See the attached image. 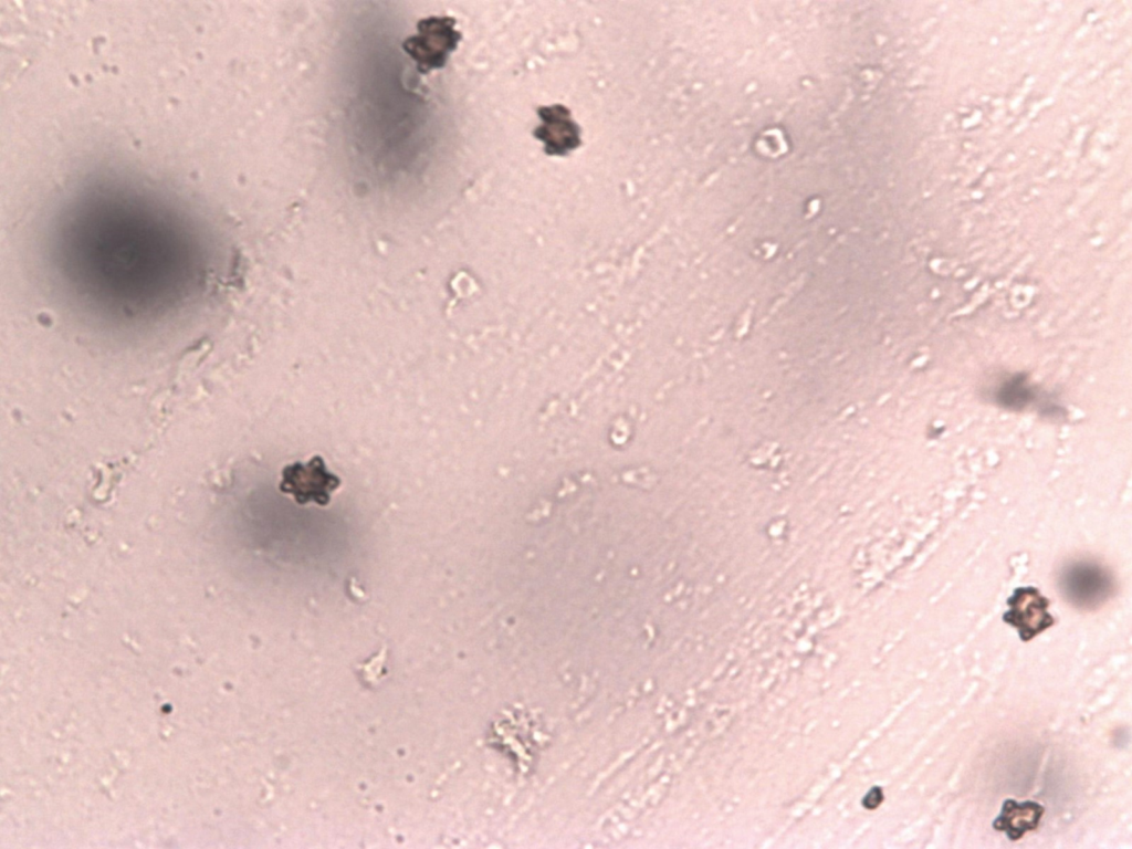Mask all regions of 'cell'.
<instances>
[{"label":"cell","instance_id":"1","mask_svg":"<svg viewBox=\"0 0 1132 849\" xmlns=\"http://www.w3.org/2000/svg\"><path fill=\"white\" fill-rule=\"evenodd\" d=\"M454 24V19L449 17L428 18L419 22L418 34L409 38L403 49L420 71L428 72L444 65L461 39Z\"/></svg>","mask_w":1132,"mask_h":849},{"label":"cell","instance_id":"2","mask_svg":"<svg viewBox=\"0 0 1132 849\" xmlns=\"http://www.w3.org/2000/svg\"><path fill=\"white\" fill-rule=\"evenodd\" d=\"M339 485L340 479L327 470L323 458L314 455L305 463L295 462L284 467L279 488L281 492L291 494L298 504L315 502L326 505Z\"/></svg>","mask_w":1132,"mask_h":849},{"label":"cell","instance_id":"3","mask_svg":"<svg viewBox=\"0 0 1132 849\" xmlns=\"http://www.w3.org/2000/svg\"><path fill=\"white\" fill-rule=\"evenodd\" d=\"M1062 595L1072 605L1091 609L1103 604L1112 593L1110 575L1101 566L1077 562L1066 566L1059 577Z\"/></svg>","mask_w":1132,"mask_h":849},{"label":"cell","instance_id":"4","mask_svg":"<svg viewBox=\"0 0 1132 849\" xmlns=\"http://www.w3.org/2000/svg\"><path fill=\"white\" fill-rule=\"evenodd\" d=\"M1010 609L1004 620L1014 626L1024 641H1028L1054 623L1047 611L1048 601L1033 588H1020L1007 601Z\"/></svg>","mask_w":1132,"mask_h":849},{"label":"cell","instance_id":"5","mask_svg":"<svg viewBox=\"0 0 1132 849\" xmlns=\"http://www.w3.org/2000/svg\"><path fill=\"white\" fill-rule=\"evenodd\" d=\"M538 116L543 124L534 135L545 144L548 155H566L580 145V129L563 105L541 107Z\"/></svg>","mask_w":1132,"mask_h":849},{"label":"cell","instance_id":"6","mask_svg":"<svg viewBox=\"0 0 1132 849\" xmlns=\"http://www.w3.org/2000/svg\"><path fill=\"white\" fill-rule=\"evenodd\" d=\"M1045 808L1031 800L1006 799L999 815L993 821L994 829L1006 834L1010 840L1020 839L1027 831L1035 830Z\"/></svg>","mask_w":1132,"mask_h":849}]
</instances>
